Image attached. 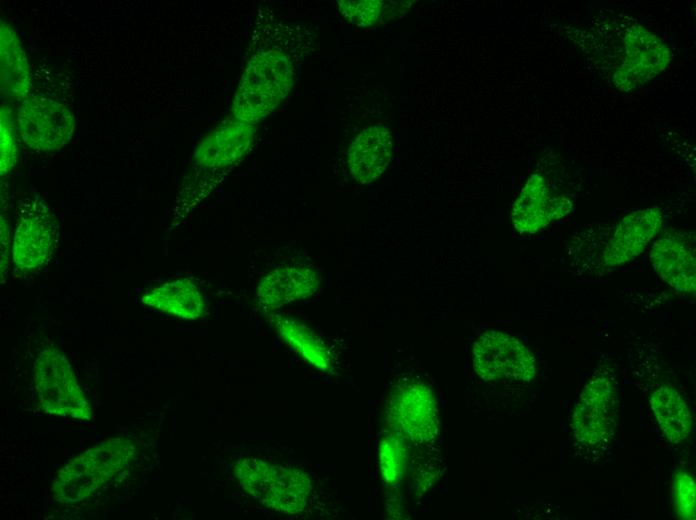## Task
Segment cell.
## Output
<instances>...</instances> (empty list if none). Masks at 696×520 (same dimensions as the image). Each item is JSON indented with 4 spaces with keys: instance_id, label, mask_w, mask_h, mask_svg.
<instances>
[{
    "instance_id": "1",
    "label": "cell",
    "mask_w": 696,
    "mask_h": 520,
    "mask_svg": "<svg viewBox=\"0 0 696 520\" xmlns=\"http://www.w3.org/2000/svg\"><path fill=\"white\" fill-rule=\"evenodd\" d=\"M136 451L132 440L110 438L71 459L52 484L53 498L62 504L81 502L128 465Z\"/></svg>"
},
{
    "instance_id": "2",
    "label": "cell",
    "mask_w": 696,
    "mask_h": 520,
    "mask_svg": "<svg viewBox=\"0 0 696 520\" xmlns=\"http://www.w3.org/2000/svg\"><path fill=\"white\" fill-rule=\"evenodd\" d=\"M234 473L242 489L268 509L294 515L307 505L312 485L301 469L245 457L237 461Z\"/></svg>"
},
{
    "instance_id": "3",
    "label": "cell",
    "mask_w": 696,
    "mask_h": 520,
    "mask_svg": "<svg viewBox=\"0 0 696 520\" xmlns=\"http://www.w3.org/2000/svg\"><path fill=\"white\" fill-rule=\"evenodd\" d=\"M292 80L293 69L284 54L266 51L253 56L234 97V118L255 124L285 98Z\"/></svg>"
},
{
    "instance_id": "4",
    "label": "cell",
    "mask_w": 696,
    "mask_h": 520,
    "mask_svg": "<svg viewBox=\"0 0 696 520\" xmlns=\"http://www.w3.org/2000/svg\"><path fill=\"white\" fill-rule=\"evenodd\" d=\"M39 405L51 415L90 420L92 408L66 356L56 348L39 353L33 366Z\"/></svg>"
},
{
    "instance_id": "5",
    "label": "cell",
    "mask_w": 696,
    "mask_h": 520,
    "mask_svg": "<svg viewBox=\"0 0 696 520\" xmlns=\"http://www.w3.org/2000/svg\"><path fill=\"white\" fill-rule=\"evenodd\" d=\"M620 65L612 75L616 87L631 90L662 72L671 61L667 45L634 21H628L618 34Z\"/></svg>"
},
{
    "instance_id": "6",
    "label": "cell",
    "mask_w": 696,
    "mask_h": 520,
    "mask_svg": "<svg viewBox=\"0 0 696 520\" xmlns=\"http://www.w3.org/2000/svg\"><path fill=\"white\" fill-rule=\"evenodd\" d=\"M473 366L486 381L528 382L536 374L533 353L517 338L501 331L481 334L473 344Z\"/></svg>"
},
{
    "instance_id": "7",
    "label": "cell",
    "mask_w": 696,
    "mask_h": 520,
    "mask_svg": "<svg viewBox=\"0 0 696 520\" xmlns=\"http://www.w3.org/2000/svg\"><path fill=\"white\" fill-rule=\"evenodd\" d=\"M22 141L37 151H55L72 138L75 118L64 104L44 95L25 98L17 111Z\"/></svg>"
},
{
    "instance_id": "8",
    "label": "cell",
    "mask_w": 696,
    "mask_h": 520,
    "mask_svg": "<svg viewBox=\"0 0 696 520\" xmlns=\"http://www.w3.org/2000/svg\"><path fill=\"white\" fill-rule=\"evenodd\" d=\"M387 420L402 438L419 444L434 440L438 413L432 391L417 382L399 385L388 401Z\"/></svg>"
},
{
    "instance_id": "9",
    "label": "cell",
    "mask_w": 696,
    "mask_h": 520,
    "mask_svg": "<svg viewBox=\"0 0 696 520\" xmlns=\"http://www.w3.org/2000/svg\"><path fill=\"white\" fill-rule=\"evenodd\" d=\"M616 426V391L610 377H593L580 393L572 414L576 440L585 445L608 441Z\"/></svg>"
},
{
    "instance_id": "10",
    "label": "cell",
    "mask_w": 696,
    "mask_h": 520,
    "mask_svg": "<svg viewBox=\"0 0 696 520\" xmlns=\"http://www.w3.org/2000/svg\"><path fill=\"white\" fill-rule=\"evenodd\" d=\"M56 227L46 203L35 198L21 207L12 241V260L17 268L30 271L51 256Z\"/></svg>"
},
{
    "instance_id": "11",
    "label": "cell",
    "mask_w": 696,
    "mask_h": 520,
    "mask_svg": "<svg viewBox=\"0 0 696 520\" xmlns=\"http://www.w3.org/2000/svg\"><path fill=\"white\" fill-rule=\"evenodd\" d=\"M571 209L572 202L563 196H553L546 180L535 173L515 200L510 217L518 233L530 235L564 217Z\"/></svg>"
},
{
    "instance_id": "12",
    "label": "cell",
    "mask_w": 696,
    "mask_h": 520,
    "mask_svg": "<svg viewBox=\"0 0 696 520\" xmlns=\"http://www.w3.org/2000/svg\"><path fill=\"white\" fill-rule=\"evenodd\" d=\"M663 216L658 208H646L626 215L617 225L603 255L605 266H618L638 257L658 234Z\"/></svg>"
},
{
    "instance_id": "13",
    "label": "cell",
    "mask_w": 696,
    "mask_h": 520,
    "mask_svg": "<svg viewBox=\"0 0 696 520\" xmlns=\"http://www.w3.org/2000/svg\"><path fill=\"white\" fill-rule=\"evenodd\" d=\"M318 273L307 266H282L263 276L257 287L259 304L270 310L313 295L319 287Z\"/></svg>"
},
{
    "instance_id": "14",
    "label": "cell",
    "mask_w": 696,
    "mask_h": 520,
    "mask_svg": "<svg viewBox=\"0 0 696 520\" xmlns=\"http://www.w3.org/2000/svg\"><path fill=\"white\" fill-rule=\"evenodd\" d=\"M393 142L389 129L375 125L363 130L348 149L351 175L362 184L378 179L386 170L392 156Z\"/></svg>"
},
{
    "instance_id": "15",
    "label": "cell",
    "mask_w": 696,
    "mask_h": 520,
    "mask_svg": "<svg viewBox=\"0 0 696 520\" xmlns=\"http://www.w3.org/2000/svg\"><path fill=\"white\" fill-rule=\"evenodd\" d=\"M649 256L655 271L669 286L681 293L695 292V256L679 236H661L654 242Z\"/></svg>"
},
{
    "instance_id": "16",
    "label": "cell",
    "mask_w": 696,
    "mask_h": 520,
    "mask_svg": "<svg viewBox=\"0 0 696 520\" xmlns=\"http://www.w3.org/2000/svg\"><path fill=\"white\" fill-rule=\"evenodd\" d=\"M254 135L253 125L231 120L210 132L197 146L196 163L221 169L236 163L247 152Z\"/></svg>"
},
{
    "instance_id": "17",
    "label": "cell",
    "mask_w": 696,
    "mask_h": 520,
    "mask_svg": "<svg viewBox=\"0 0 696 520\" xmlns=\"http://www.w3.org/2000/svg\"><path fill=\"white\" fill-rule=\"evenodd\" d=\"M0 82L1 91L13 99L27 98L31 87L28 59L14 29L0 22Z\"/></svg>"
},
{
    "instance_id": "18",
    "label": "cell",
    "mask_w": 696,
    "mask_h": 520,
    "mask_svg": "<svg viewBox=\"0 0 696 520\" xmlns=\"http://www.w3.org/2000/svg\"><path fill=\"white\" fill-rule=\"evenodd\" d=\"M142 303L187 320L202 317L205 310L201 292L188 279H176L163 283L143 295Z\"/></svg>"
},
{
    "instance_id": "19",
    "label": "cell",
    "mask_w": 696,
    "mask_h": 520,
    "mask_svg": "<svg viewBox=\"0 0 696 520\" xmlns=\"http://www.w3.org/2000/svg\"><path fill=\"white\" fill-rule=\"evenodd\" d=\"M269 321L279 337L308 364L323 372L330 370L329 351L310 328L294 318L277 313H271Z\"/></svg>"
},
{
    "instance_id": "20",
    "label": "cell",
    "mask_w": 696,
    "mask_h": 520,
    "mask_svg": "<svg viewBox=\"0 0 696 520\" xmlns=\"http://www.w3.org/2000/svg\"><path fill=\"white\" fill-rule=\"evenodd\" d=\"M650 405L664 436L673 444L685 440L691 431L692 415L679 392L663 384L653 391Z\"/></svg>"
},
{
    "instance_id": "21",
    "label": "cell",
    "mask_w": 696,
    "mask_h": 520,
    "mask_svg": "<svg viewBox=\"0 0 696 520\" xmlns=\"http://www.w3.org/2000/svg\"><path fill=\"white\" fill-rule=\"evenodd\" d=\"M404 448L398 435H388L379 445V465L381 475L387 484H395L403 474Z\"/></svg>"
},
{
    "instance_id": "22",
    "label": "cell",
    "mask_w": 696,
    "mask_h": 520,
    "mask_svg": "<svg viewBox=\"0 0 696 520\" xmlns=\"http://www.w3.org/2000/svg\"><path fill=\"white\" fill-rule=\"evenodd\" d=\"M0 171L8 173L16 164L18 146L16 128L10 110L2 105L0 111Z\"/></svg>"
},
{
    "instance_id": "23",
    "label": "cell",
    "mask_w": 696,
    "mask_h": 520,
    "mask_svg": "<svg viewBox=\"0 0 696 520\" xmlns=\"http://www.w3.org/2000/svg\"><path fill=\"white\" fill-rule=\"evenodd\" d=\"M342 15L357 26H370L374 24L381 13L382 1L359 0L338 1Z\"/></svg>"
},
{
    "instance_id": "24",
    "label": "cell",
    "mask_w": 696,
    "mask_h": 520,
    "mask_svg": "<svg viewBox=\"0 0 696 520\" xmlns=\"http://www.w3.org/2000/svg\"><path fill=\"white\" fill-rule=\"evenodd\" d=\"M675 510L682 519L695 518V483L690 475L680 473L673 484Z\"/></svg>"
},
{
    "instance_id": "25",
    "label": "cell",
    "mask_w": 696,
    "mask_h": 520,
    "mask_svg": "<svg viewBox=\"0 0 696 520\" xmlns=\"http://www.w3.org/2000/svg\"><path fill=\"white\" fill-rule=\"evenodd\" d=\"M12 256V244L6 221L1 217V276L4 277L9 267V259Z\"/></svg>"
}]
</instances>
